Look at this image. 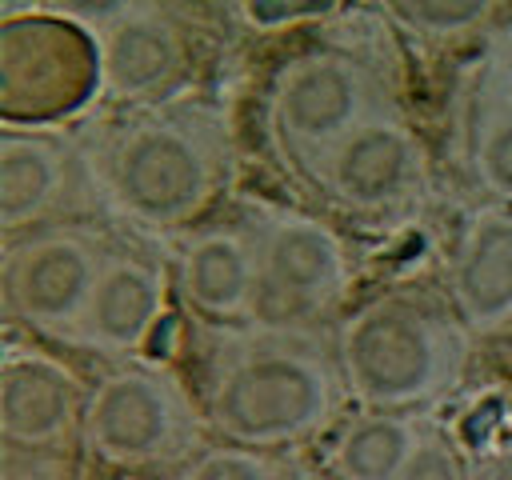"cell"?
Segmentation results:
<instances>
[{
	"label": "cell",
	"instance_id": "obj_12",
	"mask_svg": "<svg viewBox=\"0 0 512 480\" xmlns=\"http://www.w3.org/2000/svg\"><path fill=\"white\" fill-rule=\"evenodd\" d=\"M168 288H172V272L160 260L124 244H112L96 276V288L84 304V316L64 344L108 356L112 364L140 356L156 324L164 320Z\"/></svg>",
	"mask_w": 512,
	"mask_h": 480
},
{
	"label": "cell",
	"instance_id": "obj_23",
	"mask_svg": "<svg viewBox=\"0 0 512 480\" xmlns=\"http://www.w3.org/2000/svg\"><path fill=\"white\" fill-rule=\"evenodd\" d=\"M476 92L512 104V24H504L500 32H492V40L484 48V60H480Z\"/></svg>",
	"mask_w": 512,
	"mask_h": 480
},
{
	"label": "cell",
	"instance_id": "obj_7",
	"mask_svg": "<svg viewBox=\"0 0 512 480\" xmlns=\"http://www.w3.org/2000/svg\"><path fill=\"white\" fill-rule=\"evenodd\" d=\"M100 96L96 36L52 16H4L0 28V116L16 128H56V120Z\"/></svg>",
	"mask_w": 512,
	"mask_h": 480
},
{
	"label": "cell",
	"instance_id": "obj_2",
	"mask_svg": "<svg viewBox=\"0 0 512 480\" xmlns=\"http://www.w3.org/2000/svg\"><path fill=\"white\" fill-rule=\"evenodd\" d=\"M100 200L144 232L196 224L232 176V132L204 100L132 108L88 148Z\"/></svg>",
	"mask_w": 512,
	"mask_h": 480
},
{
	"label": "cell",
	"instance_id": "obj_9",
	"mask_svg": "<svg viewBox=\"0 0 512 480\" xmlns=\"http://www.w3.org/2000/svg\"><path fill=\"white\" fill-rule=\"evenodd\" d=\"M304 176L344 216L392 220L424 200L428 156L400 108H392L336 140Z\"/></svg>",
	"mask_w": 512,
	"mask_h": 480
},
{
	"label": "cell",
	"instance_id": "obj_22",
	"mask_svg": "<svg viewBox=\"0 0 512 480\" xmlns=\"http://www.w3.org/2000/svg\"><path fill=\"white\" fill-rule=\"evenodd\" d=\"M144 4H152V0H44L40 12H52V16L100 36V32H108L112 24H120L124 16H132Z\"/></svg>",
	"mask_w": 512,
	"mask_h": 480
},
{
	"label": "cell",
	"instance_id": "obj_1",
	"mask_svg": "<svg viewBox=\"0 0 512 480\" xmlns=\"http://www.w3.org/2000/svg\"><path fill=\"white\" fill-rule=\"evenodd\" d=\"M348 388L332 336L320 328H228L216 340L204 424L224 440L276 452L340 424Z\"/></svg>",
	"mask_w": 512,
	"mask_h": 480
},
{
	"label": "cell",
	"instance_id": "obj_13",
	"mask_svg": "<svg viewBox=\"0 0 512 480\" xmlns=\"http://www.w3.org/2000/svg\"><path fill=\"white\" fill-rule=\"evenodd\" d=\"M88 388L60 356L12 344L0 360V440L16 448H68L80 440Z\"/></svg>",
	"mask_w": 512,
	"mask_h": 480
},
{
	"label": "cell",
	"instance_id": "obj_21",
	"mask_svg": "<svg viewBox=\"0 0 512 480\" xmlns=\"http://www.w3.org/2000/svg\"><path fill=\"white\" fill-rule=\"evenodd\" d=\"M0 480H76L68 448H0Z\"/></svg>",
	"mask_w": 512,
	"mask_h": 480
},
{
	"label": "cell",
	"instance_id": "obj_19",
	"mask_svg": "<svg viewBox=\"0 0 512 480\" xmlns=\"http://www.w3.org/2000/svg\"><path fill=\"white\" fill-rule=\"evenodd\" d=\"M284 468H276V460L268 452H256V448H240V444H208L200 448L180 480H280Z\"/></svg>",
	"mask_w": 512,
	"mask_h": 480
},
{
	"label": "cell",
	"instance_id": "obj_14",
	"mask_svg": "<svg viewBox=\"0 0 512 480\" xmlns=\"http://www.w3.org/2000/svg\"><path fill=\"white\" fill-rule=\"evenodd\" d=\"M172 284L204 324L248 328L256 316V284H260L252 224L224 220L188 232L176 248Z\"/></svg>",
	"mask_w": 512,
	"mask_h": 480
},
{
	"label": "cell",
	"instance_id": "obj_17",
	"mask_svg": "<svg viewBox=\"0 0 512 480\" xmlns=\"http://www.w3.org/2000/svg\"><path fill=\"white\" fill-rule=\"evenodd\" d=\"M464 160L476 180V188L500 204L512 208V104L472 92L468 124H464Z\"/></svg>",
	"mask_w": 512,
	"mask_h": 480
},
{
	"label": "cell",
	"instance_id": "obj_15",
	"mask_svg": "<svg viewBox=\"0 0 512 480\" xmlns=\"http://www.w3.org/2000/svg\"><path fill=\"white\" fill-rule=\"evenodd\" d=\"M448 304L472 340L512 324V208L492 204L464 220L448 256Z\"/></svg>",
	"mask_w": 512,
	"mask_h": 480
},
{
	"label": "cell",
	"instance_id": "obj_24",
	"mask_svg": "<svg viewBox=\"0 0 512 480\" xmlns=\"http://www.w3.org/2000/svg\"><path fill=\"white\" fill-rule=\"evenodd\" d=\"M336 4L340 0H240V12L248 24L280 28V24H292L304 16H328Z\"/></svg>",
	"mask_w": 512,
	"mask_h": 480
},
{
	"label": "cell",
	"instance_id": "obj_10",
	"mask_svg": "<svg viewBox=\"0 0 512 480\" xmlns=\"http://www.w3.org/2000/svg\"><path fill=\"white\" fill-rule=\"evenodd\" d=\"M100 200L92 152L60 128H0V228L12 236L64 224Z\"/></svg>",
	"mask_w": 512,
	"mask_h": 480
},
{
	"label": "cell",
	"instance_id": "obj_6",
	"mask_svg": "<svg viewBox=\"0 0 512 480\" xmlns=\"http://www.w3.org/2000/svg\"><path fill=\"white\" fill-rule=\"evenodd\" d=\"M256 316L264 328H320L352 284L344 240L312 212L300 208H256Z\"/></svg>",
	"mask_w": 512,
	"mask_h": 480
},
{
	"label": "cell",
	"instance_id": "obj_20",
	"mask_svg": "<svg viewBox=\"0 0 512 480\" xmlns=\"http://www.w3.org/2000/svg\"><path fill=\"white\" fill-rule=\"evenodd\" d=\"M396 480H476V472L468 468L460 444L444 428L428 424L420 444H416V452L408 456V464L400 468Z\"/></svg>",
	"mask_w": 512,
	"mask_h": 480
},
{
	"label": "cell",
	"instance_id": "obj_18",
	"mask_svg": "<svg viewBox=\"0 0 512 480\" xmlns=\"http://www.w3.org/2000/svg\"><path fill=\"white\" fill-rule=\"evenodd\" d=\"M392 8L412 36L452 44L492 28L504 0H392Z\"/></svg>",
	"mask_w": 512,
	"mask_h": 480
},
{
	"label": "cell",
	"instance_id": "obj_5",
	"mask_svg": "<svg viewBox=\"0 0 512 480\" xmlns=\"http://www.w3.org/2000/svg\"><path fill=\"white\" fill-rule=\"evenodd\" d=\"M204 428V408H196L184 380L156 360L132 356L116 360L88 388L80 444L100 464L144 472L188 464Z\"/></svg>",
	"mask_w": 512,
	"mask_h": 480
},
{
	"label": "cell",
	"instance_id": "obj_4",
	"mask_svg": "<svg viewBox=\"0 0 512 480\" xmlns=\"http://www.w3.org/2000/svg\"><path fill=\"white\" fill-rule=\"evenodd\" d=\"M392 108V84L376 56L344 40H324L276 68L264 100V128L276 156L308 172L336 140Z\"/></svg>",
	"mask_w": 512,
	"mask_h": 480
},
{
	"label": "cell",
	"instance_id": "obj_25",
	"mask_svg": "<svg viewBox=\"0 0 512 480\" xmlns=\"http://www.w3.org/2000/svg\"><path fill=\"white\" fill-rule=\"evenodd\" d=\"M476 480H512V448H500V452H492V456L480 464Z\"/></svg>",
	"mask_w": 512,
	"mask_h": 480
},
{
	"label": "cell",
	"instance_id": "obj_3",
	"mask_svg": "<svg viewBox=\"0 0 512 480\" xmlns=\"http://www.w3.org/2000/svg\"><path fill=\"white\" fill-rule=\"evenodd\" d=\"M468 328L424 288H384L340 316L336 364L360 408L420 412L456 392L468 368Z\"/></svg>",
	"mask_w": 512,
	"mask_h": 480
},
{
	"label": "cell",
	"instance_id": "obj_11",
	"mask_svg": "<svg viewBox=\"0 0 512 480\" xmlns=\"http://www.w3.org/2000/svg\"><path fill=\"white\" fill-rule=\"evenodd\" d=\"M100 48V96L128 108H148L180 100L192 80V44L184 24L160 4H144L108 32L96 36Z\"/></svg>",
	"mask_w": 512,
	"mask_h": 480
},
{
	"label": "cell",
	"instance_id": "obj_26",
	"mask_svg": "<svg viewBox=\"0 0 512 480\" xmlns=\"http://www.w3.org/2000/svg\"><path fill=\"white\" fill-rule=\"evenodd\" d=\"M280 480H324V476H316V472H308V468H284Z\"/></svg>",
	"mask_w": 512,
	"mask_h": 480
},
{
	"label": "cell",
	"instance_id": "obj_16",
	"mask_svg": "<svg viewBox=\"0 0 512 480\" xmlns=\"http://www.w3.org/2000/svg\"><path fill=\"white\" fill-rule=\"evenodd\" d=\"M428 420L416 412L356 408L340 416L328 436V472L332 480H396L408 456L416 452Z\"/></svg>",
	"mask_w": 512,
	"mask_h": 480
},
{
	"label": "cell",
	"instance_id": "obj_8",
	"mask_svg": "<svg viewBox=\"0 0 512 480\" xmlns=\"http://www.w3.org/2000/svg\"><path fill=\"white\" fill-rule=\"evenodd\" d=\"M108 248L112 244L96 228L76 220L12 236L0 264V296L8 320L36 336L68 340L84 316Z\"/></svg>",
	"mask_w": 512,
	"mask_h": 480
}]
</instances>
